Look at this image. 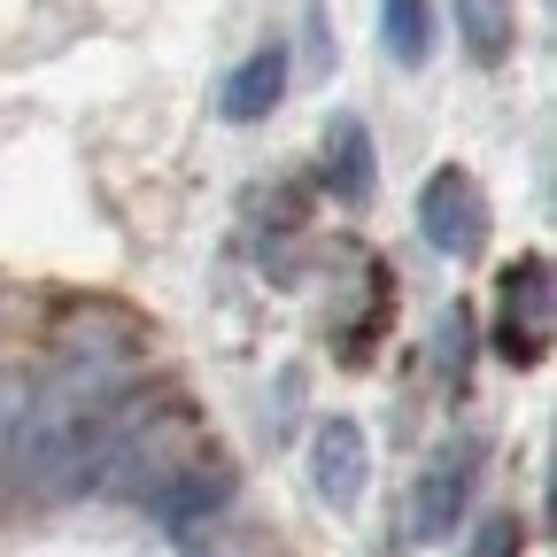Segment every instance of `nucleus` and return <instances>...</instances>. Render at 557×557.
<instances>
[{"mask_svg":"<svg viewBox=\"0 0 557 557\" xmlns=\"http://www.w3.org/2000/svg\"><path fill=\"white\" fill-rule=\"evenodd\" d=\"M194 465H209V442H201V426H194V410H178V403H171V410H148V395H139L94 480L109 487V496L156 511Z\"/></svg>","mask_w":557,"mask_h":557,"instance_id":"1","label":"nucleus"},{"mask_svg":"<svg viewBox=\"0 0 557 557\" xmlns=\"http://www.w3.org/2000/svg\"><path fill=\"white\" fill-rule=\"evenodd\" d=\"M418 233H426L442 256H480L487 248V233H496V218H487V194H480V178L472 171H457V163H442L426 186H418Z\"/></svg>","mask_w":557,"mask_h":557,"instance_id":"2","label":"nucleus"},{"mask_svg":"<svg viewBox=\"0 0 557 557\" xmlns=\"http://www.w3.org/2000/svg\"><path fill=\"white\" fill-rule=\"evenodd\" d=\"M496 348L511 364L549 357V256H519L496 278Z\"/></svg>","mask_w":557,"mask_h":557,"instance_id":"3","label":"nucleus"},{"mask_svg":"<svg viewBox=\"0 0 557 557\" xmlns=\"http://www.w3.org/2000/svg\"><path fill=\"white\" fill-rule=\"evenodd\" d=\"M310 480H318V496L333 504V511H348L364 496V480H372V442H364V426L357 418H325L318 426V442H310Z\"/></svg>","mask_w":557,"mask_h":557,"instance_id":"4","label":"nucleus"},{"mask_svg":"<svg viewBox=\"0 0 557 557\" xmlns=\"http://www.w3.org/2000/svg\"><path fill=\"white\" fill-rule=\"evenodd\" d=\"M472 465H480V449H442L426 472H418V487H410V534L418 542H442L457 527V511L472 496Z\"/></svg>","mask_w":557,"mask_h":557,"instance_id":"5","label":"nucleus"},{"mask_svg":"<svg viewBox=\"0 0 557 557\" xmlns=\"http://www.w3.org/2000/svg\"><path fill=\"white\" fill-rule=\"evenodd\" d=\"M278 94H287V47H256L240 70H233V78L218 86V116L225 124H263L271 109H278Z\"/></svg>","mask_w":557,"mask_h":557,"instance_id":"6","label":"nucleus"},{"mask_svg":"<svg viewBox=\"0 0 557 557\" xmlns=\"http://www.w3.org/2000/svg\"><path fill=\"white\" fill-rule=\"evenodd\" d=\"M372 171H380L372 132H364L357 116H333V124H325V186H333V201L364 209V201H372Z\"/></svg>","mask_w":557,"mask_h":557,"instance_id":"7","label":"nucleus"},{"mask_svg":"<svg viewBox=\"0 0 557 557\" xmlns=\"http://www.w3.org/2000/svg\"><path fill=\"white\" fill-rule=\"evenodd\" d=\"M449 9H457V47L480 70L511 62V47H519V0H449Z\"/></svg>","mask_w":557,"mask_h":557,"instance_id":"8","label":"nucleus"},{"mask_svg":"<svg viewBox=\"0 0 557 557\" xmlns=\"http://www.w3.org/2000/svg\"><path fill=\"white\" fill-rule=\"evenodd\" d=\"M233 504V465H218V457H209V465H194L178 487H171V496L156 504L171 527H194V519H209V511H225Z\"/></svg>","mask_w":557,"mask_h":557,"instance_id":"9","label":"nucleus"},{"mask_svg":"<svg viewBox=\"0 0 557 557\" xmlns=\"http://www.w3.org/2000/svg\"><path fill=\"white\" fill-rule=\"evenodd\" d=\"M380 32H387V54L418 70L434 54V0H380Z\"/></svg>","mask_w":557,"mask_h":557,"instance_id":"10","label":"nucleus"},{"mask_svg":"<svg viewBox=\"0 0 557 557\" xmlns=\"http://www.w3.org/2000/svg\"><path fill=\"white\" fill-rule=\"evenodd\" d=\"M519 549H527V527H519V519H487L465 557H519Z\"/></svg>","mask_w":557,"mask_h":557,"instance_id":"11","label":"nucleus"},{"mask_svg":"<svg viewBox=\"0 0 557 557\" xmlns=\"http://www.w3.org/2000/svg\"><path fill=\"white\" fill-rule=\"evenodd\" d=\"M9 426H16V395L0 387V449H9Z\"/></svg>","mask_w":557,"mask_h":557,"instance_id":"12","label":"nucleus"}]
</instances>
